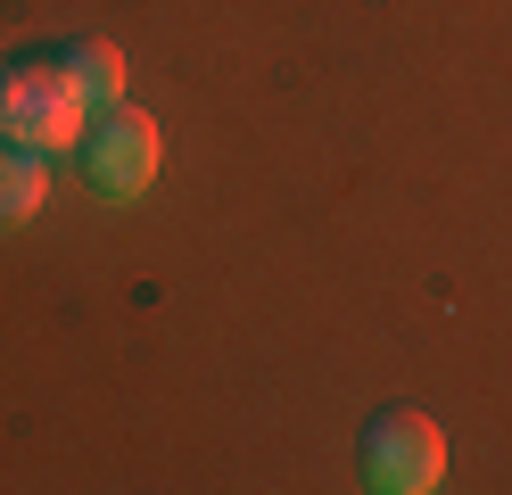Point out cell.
Returning a JSON list of instances; mask_svg holds the SVG:
<instances>
[{
	"label": "cell",
	"instance_id": "obj_1",
	"mask_svg": "<svg viewBox=\"0 0 512 495\" xmlns=\"http://www.w3.org/2000/svg\"><path fill=\"white\" fill-rule=\"evenodd\" d=\"M83 108L91 91L75 83V66L58 50H34V58H9L0 66V141H25V149H75L83 141Z\"/></svg>",
	"mask_w": 512,
	"mask_h": 495
},
{
	"label": "cell",
	"instance_id": "obj_2",
	"mask_svg": "<svg viewBox=\"0 0 512 495\" xmlns=\"http://www.w3.org/2000/svg\"><path fill=\"white\" fill-rule=\"evenodd\" d=\"M356 462H364V487H380V495H430L446 479V429L413 405H389L364 421Z\"/></svg>",
	"mask_w": 512,
	"mask_h": 495
},
{
	"label": "cell",
	"instance_id": "obj_3",
	"mask_svg": "<svg viewBox=\"0 0 512 495\" xmlns=\"http://www.w3.org/2000/svg\"><path fill=\"white\" fill-rule=\"evenodd\" d=\"M75 157H83V182L100 190L108 207L141 198V190L157 182V124H149V108H133V99H108V108L83 124Z\"/></svg>",
	"mask_w": 512,
	"mask_h": 495
},
{
	"label": "cell",
	"instance_id": "obj_4",
	"mask_svg": "<svg viewBox=\"0 0 512 495\" xmlns=\"http://www.w3.org/2000/svg\"><path fill=\"white\" fill-rule=\"evenodd\" d=\"M42 198H50V157L25 149V141H0V231L34 223Z\"/></svg>",
	"mask_w": 512,
	"mask_h": 495
},
{
	"label": "cell",
	"instance_id": "obj_5",
	"mask_svg": "<svg viewBox=\"0 0 512 495\" xmlns=\"http://www.w3.org/2000/svg\"><path fill=\"white\" fill-rule=\"evenodd\" d=\"M58 58L75 66V83H83L91 99H124V50H116V42H100V33H83V42H67Z\"/></svg>",
	"mask_w": 512,
	"mask_h": 495
}]
</instances>
